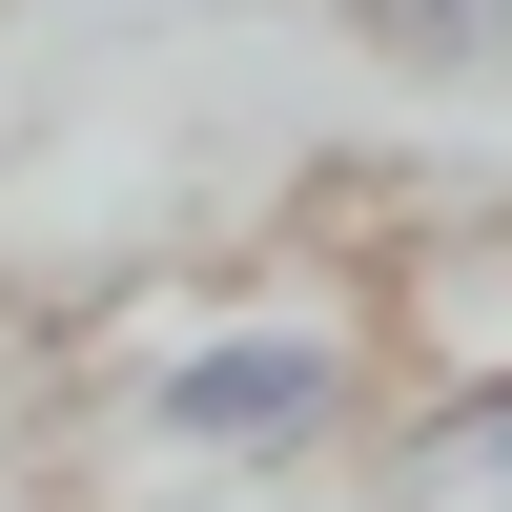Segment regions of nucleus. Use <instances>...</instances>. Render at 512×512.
<instances>
[{
  "label": "nucleus",
  "mask_w": 512,
  "mask_h": 512,
  "mask_svg": "<svg viewBox=\"0 0 512 512\" xmlns=\"http://www.w3.org/2000/svg\"><path fill=\"white\" fill-rule=\"evenodd\" d=\"M328 410H349V369H328L308 328H226V349L164 369V431H185V451H308Z\"/></svg>",
  "instance_id": "obj_1"
},
{
  "label": "nucleus",
  "mask_w": 512,
  "mask_h": 512,
  "mask_svg": "<svg viewBox=\"0 0 512 512\" xmlns=\"http://www.w3.org/2000/svg\"><path fill=\"white\" fill-rule=\"evenodd\" d=\"M349 41H390L410 82H512V0H349Z\"/></svg>",
  "instance_id": "obj_2"
},
{
  "label": "nucleus",
  "mask_w": 512,
  "mask_h": 512,
  "mask_svg": "<svg viewBox=\"0 0 512 512\" xmlns=\"http://www.w3.org/2000/svg\"><path fill=\"white\" fill-rule=\"evenodd\" d=\"M431 451H451L472 492H512V369H492V390H451V431H431Z\"/></svg>",
  "instance_id": "obj_3"
}]
</instances>
